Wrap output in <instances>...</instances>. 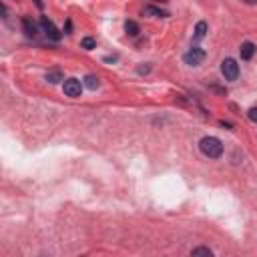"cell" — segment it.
I'll return each instance as SVG.
<instances>
[{"instance_id": "obj_1", "label": "cell", "mask_w": 257, "mask_h": 257, "mask_svg": "<svg viewBox=\"0 0 257 257\" xmlns=\"http://www.w3.org/2000/svg\"><path fill=\"white\" fill-rule=\"evenodd\" d=\"M199 149L209 159H219L223 155V143L217 137H203L199 143Z\"/></svg>"}, {"instance_id": "obj_2", "label": "cell", "mask_w": 257, "mask_h": 257, "mask_svg": "<svg viewBox=\"0 0 257 257\" xmlns=\"http://www.w3.org/2000/svg\"><path fill=\"white\" fill-rule=\"evenodd\" d=\"M221 73L225 77V81H237L239 77V64L235 58H225L221 62Z\"/></svg>"}, {"instance_id": "obj_3", "label": "cell", "mask_w": 257, "mask_h": 257, "mask_svg": "<svg viewBox=\"0 0 257 257\" xmlns=\"http://www.w3.org/2000/svg\"><path fill=\"white\" fill-rule=\"evenodd\" d=\"M205 50L203 48H199V46H193L189 52H185V56H183V60H185V64H189V67H199V64L205 60Z\"/></svg>"}, {"instance_id": "obj_4", "label": "cell", "mask_w": 257, "mask_h": 257, "mask_svg": "<svg viewBox=\"0 0 257 257\" xmlns=\"http://www.w3.org/2000/svg\"><path fill=\"white\" fill-rule=\"evenodd\" d=\"M64 94L67 96H73V99H77V96H81V92H83V85H81V81L79 79H67L64 81Z\"/></svg>"}, {"instance_id": "obj_5", "label": "cell", "mask_w": 257, "mask_h": 257, "mask_svg": "<svg viewBox=\"0 0 257 257\" xmlns=\"http://www.w3.org/2000/svg\"><path fill=\"white\" fill-rule=\"evenodd\" d=\"M41 24H43V28H44V35H46L50 41H60V37H62V35H60L58 28H56V26H54V24H52L46 16H43V18H41Z\"/></svg>"}, {"instance_id": "obj_6", "label": "cell", "mask_w": 257, "mask_h": 257, "mask_svg": "<svg viewBox=\"0 0 257 257\" xmlns=\"http://www.w3.org/2000/svg\"><path fill=\"white\" fill-rule=\"evenodd\" d=\"M239 54H241V58L243 60H249V58H253V54H255V44L253 43H243L241 44V48H239Z\"/></svg>"}, {"instance_id": "obj_7", "label": "cell", "mask_w": 257, "mask_h": 257, "mask_svg": "<svg viewBox=\"0 0 257 257\" xmlns=\"http://www.w3.org/2000/svg\"><path fill=\"white\" fill-rule=\"evenodd\" d=\"M22 26H24L26 37H37V24L32 22L30 18H24V20H22Z\"/></svg>"}, {"instance_id": "obj_8", "label": "cell", "mask_w": 257, "mask_h": 257, "mask_svg": "<svg viewBox=\"0 0 257 257\" xmlns=\"http://www.w3.org/2000/svg\"><path fill=\"white\" fill-rule=\"evenodd\" d=\"M125 30H127V35H128V37H137L139 32H141L139 24L133 22V20H127V22H125Z\"/></svg>"}, {"instance_id": "obj_9", "label": "cell", "mask_w": 257, "mask_h": 257, "mask_svg": "<svg viewBox=\"0 0 257 257\" xmlns=\"http://www.w3.org/2000/svg\"><path fill=\"white\" fill-rule=\"evenodd\" d=\"M99 77H96V75H86L85 77V86L86 88H90V90H96V88H99Z\"/></svg>"}, {"instance_id": "obj_10", "label": "cell", "mask_w": 257, "mask_h": 257, "mask_svg": "<svg viewBox=\"0 0 257 257\" xmlns=\"http://www.w3.org/2000/svg\"><path fill=\"white\" fill-rule=\"evenodd\" d=\"M143 14H145V16H155V18H163V16H167V12L159 10V8H155V6H147V8L143 10Z\"/></svg>"}, {"instance_id": "obj_11", "label": "cell", "mask_w": 257, "mask_h": 257, "mask_svg": "<svg viewBox=\"0 0 257 257\" xmlns=\"http://www.w3.org/2000/svg\"><path fill=\"white\" fill-rule=\"evenodd\" d=\"M207 35V22H197V26H195V39H203Z\"/></svg>"}, {"instance_id": "obj_12", "label": "cell", "mask_w": 257, "mask_h": 257, "mask_svg": "<svg viewBox=\"0 0 257 257\" xmlns=\"http://www.w3.org/2000/svg\"><path fill=\"white\" fill-rule=\"evenodd\" d=\"M81 46H83V48H86V50H92V48L96 46V41H94V39H90V37H86V39H83V41H81Z\"/></svg>"}, {"instance_id": "obj_13", "label": "cell", "mask_w": 257, "mask_h": 257, "mask_svg": "<svg viewBox=\"0 0 257 257\" xmlns=\"http://www.w3.org/2000/svg\"><path fill=\"white\" fill-rule=\"evenodd\" d=\"M46 81L52 83V85H56V83H60V81H64V79H62V75H60L58 71H54V73H48V75H46Z\"/></svg>"}, {"instance_id": "obj_14", "label": "cell", "mask_w": 257, "mask_h": 257, "mask_svg": "<svg viewBox=\"0 0 257 257\" xmlns=\"http://www.w3.org/2000/svg\"><path fill=\"white\" fill-rule=\"evenodd\" d=\"M193 255H207V257H211L213 251L209 247H195V249H193Z\"/></svg>"}, {"instance_id": "obj_15", "label": "cell", "mask_w": 257, "mask_h": 257, "mask_svg": "<svg viewBox=\"0 0 257 257\" xmlns=\"http://www.w3.org/2000/svg\"><path fill=\"white\" fill-rule=\"evenodd\" d=\"M247 117H249L253 123H257V107H251L249 113H247Z\"/></svg>"}, {"instance_id": "obj_16", "label": "cell", "mask_w": 257, "mask_h": 257, "mask_svg": "<svg viewBox=\"0 0 257 257\" xmlns=\"http://www.w3.org/2000/svg\"><path fill=\"white\" fill-rule=\"evenodd\" d=\"M149 71H151V67H141V69H139L141 75H143V73H149Z\"/></svg>"}, {"instance_id": "obj_17", "label": "cell", "mask_w": 257, "mask_h": 257, "mask_svg": "<svg viewBox=\"0 0 257 257\" xmlns=\"http://www.w3.org/2000/svg\"><path fill=\"white\" fill-rule=\"evenodd\" d=\"M241 2H245V4H257V0H241Z\"/></svg>"}]
</instances>
